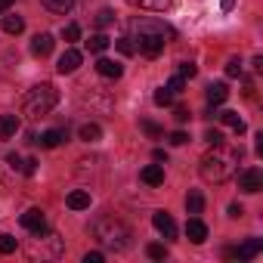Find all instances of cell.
<instances>
[{"mask_svg":"<svg viewBox=\"0 0 263 263\" xmlns=\"http://www.w3.org/2000/svg\"><path fill=\"white\" fill-rule=\"evenodd\" d=\"M13 4H16V0H0V13H7V10H10Z\"/></svg>","mask_w":263,"mask_h":263,"instance_id":"42","label":"cell"},{"mask_svg":"<svg viewBox=\"0 0 263 263\" xmlns=\"http://www.w3.org/2000/svg\"><path fill=\"white\" fill-rule=\"evenodd\" d=\"M263 251V241L260 238H248L245 245H238V248H229L226 251V257H238V260H254L257 254Z\"/></svg>","mask_w":263,"mask_h":263,"instance_id":"7","label":"cell"},{"mask_svg":"<svg viewBox=\"0 0 263 263\" xmlns=\"http://www.w3.org/2000/svg\"><path fill=\"white\" fill-rule=\"evenodd\" d=\"M238 149H226L223 143H217L204 158H201V177L208 183H226L235 174V161H238Z\"/></svg>","mask_w":263,"mask_h":263,"instance_id":"2","label":"cell"},{"mask_svg":"<svg viewBox=\"0 0 263 263\" xmlns=\"http://www.w3.org/2000/svg\"><path fill=\"white\" fill-rule=\"evenodd\" d=\"M226 214H229L232 220H238V217L245 214V208H241V204H229V211H226Z\"/></svg>","mask_w":263,"mask_h":263,"instance_id":"41","label":"cell"},{"mask_svg":"<svg viewBox=\"0 0 263 263\" xmlns=\"http://www.w3.org/2000/svg\"><path fill=\"white\" fill-rule=\"evenodd\" d=\"M81 59H84V56H81L78 50H71V47H68V50L59 56V65H56V68H59V74H71V71H78Z\"/></svg>","mask_w":263,"mask_h":263,"instance_id":"9","label":"cell"},{"mask_svg":"<svg viewBox=\"0 0 263 263\" xmlns=\"http://www.w3.org/2000/svg\"><path fill=\"white\" fill-rule=\"evenodd\" d=\"M16 251V238L13 235H0V254H13Z\"/></svg>","mask_w":263,"mask_h":263,"instance_id":"32","label":"cell"},{"mask_svg":"<svg viewBox=\"0 0 263 263\" xmlns=\"http://www.w3.org/2000/svg\"><path fill=\"white\" fill-rule=\"evenodd\" d=\"M84 263H102V251H87L84 254Z\"/></svg>","mask_w":263,"mask_h":263,"instance_id":"38","label":"cell"},{"mask_svg":"<svg viewBox=\"0 0 263 263\" xmlns=\"http://www.w3.org/2000/svg\"><path fill=\"white\" fill-rule=\"evenodd\" d=\"M167 140H171V146H186L189 143V134H186V130H174Z\"/></svg>","mask_w":263,"mask_h":263,"instance_id":"33","label":"cell"},{"mask_svg":"<svg viewBox=\"0 0 263 263\" xmlns=\"http://www.w3.org/2000/svg\"><path fill=\"white\" fill-rule=\"evenodd\" d=\"M22 171H25L28 177H34V171H37V158H28V161H22Z\"/></svg>","mask_w":263,"mask_h":263,"instance_id":"37","label":"cell"},{"mask_svg":"<svg viewBox=\"0 0 263 263\" xmlns=\"http://www.w3.org/2000/svg\"><path fill=\"white\" fill-rule=\"evenodd\" d=\"M115 47H118V53H124V56H134V53H137L134 37H118V41H115Z\"/></svg>","mask_w":263,"mask_h":263,"instance_id":"25","label":"cell"},{"mask_svg":"<svg viewBox=\"0 0 263 263\" xmlns=\"http://www.w3.org/2000/svg\"><path fill=\"white\" fill-rule=\"evenodd\" d=\"M127 4L140 7V10H149V13H164V10H171L174 0H127Z\"/></svg>","mask_w":263,"mask_h":263,"instance_id":"14","label":"cell"},{"mask_svg":"<svg viewBox=\"0 0 263 263\" xmlns=\"http://www.w3.org/2000/svg\"><path fill=\"white\" fill-rule=\"evenodd\" d=\"M183 87H186V81H183V78H180V74H177V78H171V81H167V90H171V93H180V90H183Z\"/></svg>","mask_w":263,"mask_h":263,"instance_id":"35","label":"cell"},{"mask_svg":"<svg viewBox=\"0 0 263 263\" xmlns=\"http://www.w3.org/2000/svg\"><path fill=\"white\" fill-rule=\"evenodd\" d=\"M19 115H0V137L4 140H10V137H16L19 134Z\"/></svg>","mask_w":263,"mask_h":263,"instance_id":"12","label":"cell"},{"mask_svg":"<svg viewBox=\"0 0 263 263\" xmlns=\"http://www.w3.org/2000/svg\"><path fill=\"white\" fill-rule=\"evenodd\" d=\"M53 44H56V41H53V34H47V31H44V34H37V37L31 41V53H34L37 59H44V56H50V53H53Z\"/></svg>","mask_w":263,"mask_h":263,"instance_id":"10","label":"cell"},{"mask_svg":"<svg viewBox=\"0 0 263 263\" xmlns=\"http://www.w3.org/2000/svg\"><path fill=\"white\" fill-rule=\"evenodd\" d=\"M155 161H167V155H164V149H155V155H152Z\"/></svg>","mask_w":263,"mask_h":263,"instance_id":"43","label":"cell"},{"mask_svg":"<svg viewBox=\"0 0 263 263\" xmlns=\"http://www.w3.org/2000/svg\"><path fill=\"white\" fill-rule=\"evenodd\" d=\"M108 44H111V41H108L105 34H93V37L87 41V47H90V53H105V50H108Z\"/></svg>","mask_w":263,"mask_h":263,"instance_id":"24","label":"cell"},{"mask_svg":"<svg viewBox=\"0 0 263 263\" xmlns=\"http://www.w3.org/2000/svg\"><path fill=\"white\" fill-rule=\"evenodd\" d=\"M238 189L248 192V195L260 192V189H263V174H260L257 167H245V171L238 174Z\"/></svg>","mask_w":263,"mask_h":263,"instance_id":"6","label":"cell"},{"mask_svg":"<svg viewBox=\"0 0 263 263\" xmlns=\"http://www.w3.org/2000/svg\"><path fill=\"white\" fill-rule=\"evenodd\" d=\"M186 235H189V241L201 245V241L208 238V226H204L198 217H189V223H186Z\"/></svg>","mask_w":263,"mask_h":263,"instance_id":"11","label":"cell"},{"mask_svg":"<svg viewBox=\"0 0 263 263\" xmlns=\"http://www.w3.org/2000/svg\"><path fill=\"white\" fill-rule=\"evenodd\" d=\"M22 226L31 232V235H47V217H44V211L41 208H28L25 214H22Z\"/></svg>","mask_w":263,"mask_h":263,"instance_id":"5","label":"cell"},{"mask_svg":"<svg viewBox=\"0 0 263 263\" xmlns=\"http://www.w3.org/2000/svg\"><path fill=\"white\" fill-rule=\"evenodd\" d=\"M226 74H229V78H241V62H238V59H229V62H226Z\"/></svg>","mask_w":263,"mask_h":263,"instance_id":"34","label":"cell"},{"mask_svg":"<svg viewBox=\"0 0 263 263\" xmlns=\"http://www.w3.org/2000/svg\"><path fill=\"white\" fill-rule=\"evenodd\" d=\"M4 31L7 34H22L25 31V19L22 16H4Z\"/></svg>","mask_w":263,"mask_h":263,"instance_id":"22","label":"cell"},{"mask_svg":"<svg viewBox=\"0 0 263 263\" xmlns=\"http://www.w3.org/2000/svg\"><path fill=\"white\" fill-rule=\"evenodd\" d=\"M146 254H149L152 260H164V257H167V248L155 241V245H149V248H146Z\"/></svg>","mask_w":263,"mask_h":263,"instance_id":"30","label":"cell"},{"mask_svg":"<svg viewBox=\"0 0 263 263\" xmlns=\"http://www.w3.org/2000/svg\"><path fill=\"white\" fill-rule=\"evenodd\" d=\"M152 223H155V229H158L164 238H174V235H177V223H174V217H171L167 211H155V214H152Z\"/></svg>","mask_w":263,"mask_h":263,"instance_id":"8","label":"cell"},{"mask_svg":"<svg viewBox=\"0 0 263 263\" xmlns=\"http://www.w3.org/2000/svg\"><path fill=\"white\" fill-rule=\"evenodd\" d=\"M140 127L146 130V134H149L152 140H158V137H164V130H161V127H158L155 121H140Z\"/></svg>","mask_w":263,"mask_h":263,"instance_id":"26","label":"cell"},{"mask_svg":"<svg viewBox=\"0 0 263 263\" xmlns=\"http://www.w3.org/2000/svg\"><path fill=\"white\" fill-rule=\"evenodd\" d=\"M62 37H65V44H74L78 37H81V28L71 22V25H65V31H62Z\"/></svg>","mask_w":263,"mask_h":263,"instance_id":"31","label":"cell"},{"mask_svg":"<svg viewBox=\"0 0 263 263\" xmlns=\"http://www.w3.org/2000/svg\"><path fill=\"white\" fill-rule=\"evenodd\" d=\"M226 96H229V87H226V84H211V87H208V102H211V105L226 102Z\"/></svg>","mask_w":263,"mask_h":263,"instance_id":"19","label":"cell"},{"mask_svg":"<svg viewBox=\"0 0 263 263\" xmlns=\"http://www.w3.org/2000/svg\"><path fill=\"white\" fill-rule=\"evenodd\" d=\"M140 177H143L146 186H161V183H164V167H161V164H149V167H143Z\"/></svg>","mask_w":263,"mask_h":263,"instance_id":"16","label":"cell"},{"mask_svg":"<svg viewBox=\"0 0 263 263\" xmlns=\"http://www.w3.org/2000/svg\"><path fill=\"white\" fill-rule=\"evenodd\" d=\"M177 74L186 81V78H195V74H198V68H195V62H180V65H177Z\"/></svg>","mask_w":263,"mask_h":263,"instance_id":"27","label":"cell"},{"mask_svg":"<svg viewBox=\"0 0 263 263\" xmlns=\"http://www.w3.org/2000/svg\"><path fill=\"white\" fill-rule=\"evenodd\" d=\"M214 115H217V118H220V121H223L226 127H232L235 134H245V121H241V118H238L235 111H214Z\"/></svg>","mask_w":263,"mask_h":263,"instance_id":"18","label":"cell"},{"mask_svg":"<svg viewBox=\"0 0 263 263\" xmlns=\"http://www.w3.org/2000/svg\"><path fill=\"white\" fill-rule=\"evenodd\" d=\"M204 140H208V146H217V143H223V134H220V130H208Z\"/></svg>","mask_w":263,"mask_h":263,"instance_id":"36","label":"cell"},{"mask_svg":"<svg viewBox=\"0 0 263 263\" xmlns=\"http://www.w3.org/2000/svg\"><path fill=\"white\" fill-rule=\"evenodd\" d=\"M130 31H134V47L149 59H155L164 50V44L177 37V31L158 19H134L130 22Z\"/></svg>","mask_w":263,"mask_h":263,"instance_id":"1","label":"cell"},{"mask_svg":"<svg viewBox=\"0 0 263 263\" xmlns=\"http://www.w3.org/2000/svg\"><path fill=\"white\" fill-rule=\"evenodd\" d=\"M7 164H10V167H16V171H22V158H19L16 152H10V155H7Z\"/></svg>","mask_w":263,"mask_h":263,"instance_id":"39","label":"cell"},{"mask_svg":"<svg viewBox=\"0 0 263 263\" xmlns=\"http://www.w3.org/2000/svg\"><path fill=\"white\" fill-rule=\"evenodd\" d=\"M56 102H59V90H56L53 84H37V87H31V90L25 93L22 111H25L28 118H44V115H50V111L56 108Z\"/></svg>","mask_w":263,"mask_h":263,"instance_id":"3","label":"cell"},{"mask_svg":"<svg viewBox=\"0 0 263 263\" xmlns=\"http://www.w3.org/2000/svg\"><path fill=\"white\" fill-rule=\"evenodd\" d=\"M96 238L108 248V251H127L130 248V229L118 220V217H99L93 223Z\"/></svg>","mask_w":263,"mask_h":263,"instance_id":"4","label":"cell"},{"mask_svg":"<svg viewBox=\"0 0 263 263\" xmlns=\"http://www.w3.org/2000/svg\"><path fill=\"white\" fill-rule=\"evenodd\" d=\"M111 22H115V13H111V10H99V13H96V25H99V28H108Z\"/></svg>","mask_w":263,"mask_h":263,"instance_id":"29","label":"cell"},{"mask_svg":"<svg viewBox=\"0 0 263 263\" xmlns=\"http://www.w3.org/2000/svg\"><path fill=\"white\" fill-rule=\"evenodd\" d=\"M78 137H81L84 143H96V140L102 137V127H99V124H81V130H78Z\"/></svg>","mask_w":263,"mask_h":263,"instance_id":"21","label":"cell"},{"mask_svg":"<svg viewBox=\"0 0 263 263\" xmlns=\"http://www.w3.org/2000/svg\"><path fill=\"white\" fill-rule=\"evenodd\" d=\"M96 71H99L102 78H115V81H118V78L124 74L121 62H115V59H99V62H96Z\"/></svg>","mask_w":263,"mask_h":263,"instance_id":"15","label":"cell"},{"mask_svg":"<svg viewBox=\"0 0 263 263\" xmlns=\"http://www.w3.org/2000/svg\"><path fill=\"white\" fill-rule=\"evenodd\" d=\"M41 4H44L50 13H56V16H65V13H71L74 0H41Z\"/></svg>","mask_w":263,"mask_h":263,"instance_id":"20","label":"cell"},{"mask_svg":"<svg viewBox=\"0 0 263 263\" xmlns=\"http://www.w3.org/2000/svg\"><path fill=\"white\" fill-rule=\"evenodd\" d=\"M174 118H177V121L183 124V121H189V111H186L183 105H177V108H174Z\"/></svg>","mask_w":263,"mask_h":263,"instance_id":"40","label":"cell"},{"mask_svg":"<svg viewBox=\"0 0 263 263\" xmlns=\"http://www.w3.org/2000/svg\"><path fill=\"white\" fill-rule=\"evenodd\" d=\"M171 102H174V93L167 87H158L155 90V105H171Z\"/></svg>","mask_w":263,"mask_h":263,"instance_id":"28","label":"cell"},{"mask_svg":"<svg viewBox=\"0 0 263 263\" xmlns=\"http://www.w3.org/2000/svg\"><path fill=\"white\" fill-rule=\"evenodd\" d=\"M65 140H68V134L56 127V130H47V134H41V140H37V143H41L44 149H56V146H62Z\"/></svg>","mask_w":263,"mask_h":263,"instance_id":"13","label":"cell"},{"mask_svg":"<svg viewBox=\"0 0 263 263\" xmlns=\"http://www.w3.org/2000/svg\"><path fill=\"white\" fill-rule=\"evenodd\" d=\"M186 211H189L192 217H198V214L204 211V198H201V192H189V195H186Z\"/></svg>","mask_w":263,"mask_h":263,"instance_id":"23","label":"cell"},{"mask_svg":"<svg viewBox=\"0 0 263 263\" xmlns=\"http://www.w3.org/2000/svg\"><path fill=\"white\" fill-rule=\"evenodd\" d=\"M68 208H71V211H87V208H90V192H87V189H74V192L68 195Z\"/></svg>","mask_w":263,"mask_h":263,"instance_id":"17","label":"cell"}]
</instances>
